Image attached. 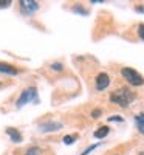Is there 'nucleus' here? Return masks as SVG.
I'll return each mask as SVG.
<instances>
[{"label": "nucleus", "mask_w": 144, "mask_h": 155, "mask_svg": "<svg viewBox=\"0 0 144 155\" xmlns=\"http://www.w3.org/2000/svg\"><path fill=\"white\" fill-rule=\"evenodd\" d=\"M135 123H136V127H138L139 134L144 135V113H138V115H135Z\"/></svg>", "instance_id": "obj_9"}, {"label": "nucleus", "mask_w": 144, "mask_h": 155, "mask_svg": "<svg viewBox=\"0 0 144 155\" xmlns=\"http://www.w3.org/2000/svg\"><path fill=\"white\" fill-rule=\"evenodd\" d=\"M90 3H104V0H91Z\"/></svg>", "instance_id": "obj_19"}, {"label": "nucleus", "mask_w": 144, "mask_h": 155, "mask_svg": "<svg viewBox=\"0 0 144 155\" xmlns=\"http://www.w3.org/2000/svg\"><path fill=\"white\" fill-rule=\"evenodd\" d=\"M109 130H110V129H109L107 126H102V127H99L98 130L95 132V138H98V140L106 138V137H107V134H109Z\"/></svg>", "instance_id": "obj_10"}, {"label": "nucleus", "mask_w": 144, "mask_h": 155, "mask_svg": "<svg viewBox=\"0 0 144 155\" xmlns=\"http://www.w3.org/2000/svg\"><path fill=\"white\" fill-rule=\"evenodd\" d=\"M76 138H77V135H65L64 137V143L65 144H73L76 141Z\"/></svg>", "instance_id": "obj_12"}, {"label": "nucleus", "mask_w": 144, "mask_h": 155, "mask_svg": "<svg viewBox=\"0 0 144 155\" xmlns=\"http://www.w3.org/2000/svg\"><path fill=\"white\" fill-rule=\"evenodd\" d=\"M11 5V0H0V8H6Z\"/></svg>", "instance_id": "obj_16"}, {"label": "nucleus", "mask_w": 144, "mask_h": 155, "mask_svg": "<svg viewBox=\"0 0 144 155\" xmlns=\"http://www.w3.org/2000/svg\"><path fill=\"white\" fill-rule=\"evenodd\" d=\"M98 146H99V144H91V146H90V147H87V149H85V150H84V152H82L81 155H88V153H90L91 150H95V149H96Z\"/></svg>", "instance_id": "obj_14"}, {"label": "nucleus", "mask_w": 144, "mask_h": 155, "mask_svg": "<svg viewBox=\"0 0 144 155\" xmlns=\"http://www.w3.org/2000/svg\"><path fill=\"white\" fill-rule=\"evenodd\" d=\"M121 74L123 78L129 82V84H132L135 87H139V85H144V78L133 68H129V67H124L121 68Z\"/></svg>", "instance_id": "obj_2"}, {"label": "nucleus", "mask_w": 144, "mask_h": 155, "mask_svg": "<svg viewBox=\"0 0 144 155\" xmlns=\"http://www.w3.org/2000/svg\"><path fill=\"white\" fill-rule=\"evenodd\" d=\"M91 116H93V118H99V116H101V110L99 109H95L93 112H91Z\"/></svg>", "instance_id": "obj_17"}, {"label": "nucleus", "mask_w": 144, "mask_h": 155, "mask_svg": "<svg viewBox=\"0 0 144 155\" xmlns=\"http://www.w3.org/2000/svg\"><path fill=\"white\" fill-rule=\"evenodd\" d=\"M41 153H42V149H41V147L33 146V147H30V149L27 150V153H25V155H41Z\"/></svg>", "instance_id": "obj_11"}, {"label": "nucleus", "mask_w": 144, "mask_h": 155, "mask_svg": "<svg viewBox=\"0 0 144 155\" xmlns=\"http://www.w3.org/2000/svg\"><path fill=\"white\" fill-rule=\"evenodd\" d=\"M133 99H135V93L127 87L118 88L110 95V101L115 102V104L119 106V107H129L133 102Z\"/></svg>", "instance_id": "obj_1"}, {"label": "nucleus", "mask_w": 144, "mask_h": 155, "mask_svg": "<svg viewBox=\"0 0 144 155\" xmlns=\"http://www.w3.org/2000/svg\"><path fill=\"white\" fill-rule=\"evenodd\" d=\"M34 102V104H37L39 102V98H37V90L34 87H30L27 90H23V93L20 95V98L17 99V107L20 109L22 106H25L27 102Z\"/></svg>", "instance_id": "obj_3"}, {"label": "nucleus", "mask_w": 144, "mask_h": 155, "mask_svg": "<svg viewBox=\"0 0 144 155\" xmlns=\"http://www.w3.org/2000/svg\"><path fill=\"white\" fill-rule=\"evenodd\" d=\"M138 36L141 37V41H144V23H139V27H138Z\"/></svg>", "instance_id": "obj_13"}, {"label": "nucleus", "mask_w": 144, "mask_h": 155, "mask_svg": "<svg viewBox=\"0 0 144 155\" xmlns=\"http://www.w3.org/2000/svg\"><path fill=\"white\" fill-rule=\"evenodd\" d=\"M0 73H5V74H17L19 70L14 68L12 65H9V64H5V62H0Z\"/></svg>", "instance_id": "obj_8"}, {"label": "nucleus", "mask_w": 144, "mask_h": 155, "mask_svg": "<svg viewBox=\"0 0 144 155\" xmlns=\"http://www.w3.org/2000/svg\"><path fill=\"white\" fill-rule=\"evenodd\" d=\"M51 68H53V70H56V71H61V70H62V64H59V62H54V64H51Z\"/></svg>", "instance_id": "obj_15"}, {"label": "nucleus", "mask_w": 144, "mask_h": 155, "mask_svg": "<svg viewBox=\"0 0 144 155\" xmlns=\"http://www.w3.org/2000/svg\"><path fill=\"white\" fill-rule=\"evenodd\" d=\"M59 129H62V124L61 123H56V121H48V123H42L41 126H39V130L44 132V134H50V132H56L59 130Z\"/></svg>", "instance_id": "obj_6"}, {"label": "nucleus", "mask_w": 144, "mask_h": 155, "mask_svg": "<svg viewBox=\"0 0 144 155\" xmlns=\"http://www.w3.org/2000/svg\"><path fill=\"white\" fill-rule=\"evenodd\" d=\"M39 9V3L34 0H20V11L23 16H31Z\"/></svg>", "instance_id": "obj_4"}, {"label": "nucleus", "mask_w": 144, "mask_h": 155, "mask_svg": "<svg viewBox=\"0 0 144 155\" xmlns=\"http://www.w3.org/2000/svg\"><path fill=\"white\" fill-rule=\"evenodd\" d=\"M109 121H123V118H119V116H112V118H109Z\"/></svg>", "instance_id": "obj_18"}, {"label": "nucleus", "mask_w": 144, "mask_h": 155, "mask_svg": "<svg viewBox=\"0 0 144 155\" xmlns=\"http://www.w3.org/2000/svg\"><path fill=\"white\" fill-rule=\"evenodd\" d=\"M6 135L14 141V143H20L22 141V135H20V132L17 130V129H14V127H6Z\"/></svg>", "instance_id": "obj_7"}, {"label": "nucleus", "mask_w": 144, "mask_h": 155, "mask_svg": "<svg viewBox=\"0 0 144 155\" xmlns=\"http://www.w3.org/2000/svg\"><path fill=\"white\" fill-rule=\"evenodd\" d=\"M109 85H110L109 74L107 73H99L96 76V90H98V92H102V90H106Z\"/></svg>", "instance_id": "obj_5"}]
</instances>
